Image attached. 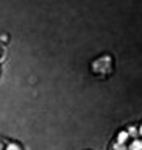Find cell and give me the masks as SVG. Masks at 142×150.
<instances>
[{
  "label": "cell",
  "mask_w": 142,
  "mask_h": 150,
  "mask_svg": "<svg viewBox=\"0 0 142 150\" xmlns=\"http://www.w3.org/2000/svg\"><path fill=\"white\" fill-rule=\"evenodd\" d=\"M110 67H111V58L110 56H102V58L97 59L92 66V69L95 70L97 74H102V75H105L108 70H110Z\"/></svg>",
  "instance_id": "cell-1"
},
{
  "label": "cell",
  "mask_w": 142,
  "mask_h": 150,
  "mask_svg": "<svg viewBox=\"0 0 142 150\" xmlns=\"http://www.w3.org/2000/svg\"><path fill=\"white\" fill-rule=\"evenodd\" d=\"M130 150H142V141H134V142L131 144Z\"/></svg>",
  "instance_id": "cell-2"
},
{
  "label": "cell",
  "mask_w": 142,
  "mask_h": 150,
  "mask_svg": "<svg viewBox=\"0 0 142 150\" xmlns=\"http://www.w3.org/2000/svg\"><path fill=\"white\" fill-rule=\"evenodd\" d=\"M126 138H128V133L126 131H120L119 133V144H124L126 141Z\"/></svg>",
  "instance_id": "cell-3"
},
{
  "label": "cell",
  "mask_w": 142,
  "mask_h": 150,
  "mask_svg": "<svg viewBox=\"0 0 142 150\" xmlns=\"http://www.w3.org/2000/svg\"><path fill=\"white\" fill-rule=\"evenodd\" d=\"M6 150H20V149H19L17 144H9L8 147H6Z\"/></svg>",
  "instance_id": "cell-4"
},
{
  "label": "cell",
  "mask_w": 142,
  "mask_h": 150,
  "mask_svg": "<svg viewBox=\"0 0 142 150\" xmlns=\"http://www.w3.org/2000/svg\"><path fill=\"white\" fill-rule=\"evenodd\" d=\"M128 134H136V128H133V127H131L130 131H128Z\"/></svg>",
  "instance_id": "cell-5"
},
{
  "label": "cell",
  "mask_w": 142,
  "mask_h": 150,
  "mask_svg": "<svg viewBox=\"0 0 142 150\" xmlns=\"http://www.w3.org/2000/svg\"><path fill=\"white\" fill-rule=\"evenodd\" d=\"M141 134H142V127H141Z\"/></svg>",
  "instance_id": "cell-6"
},
{
  "label": "cell",
  "mask_w": 142,
  "mask_h": 150,
  "mask_svg": "<svg viewBox=\"0 0 142 150\" xmlns=\"http://www.w3.org/2000/svg\"><path fill=\"white\" fill-rule=\"evenodd\" d=\"M0 150H2V144H0Z\"/></svg>",
  "instance_id": "cell-7"
}]
</instances>
